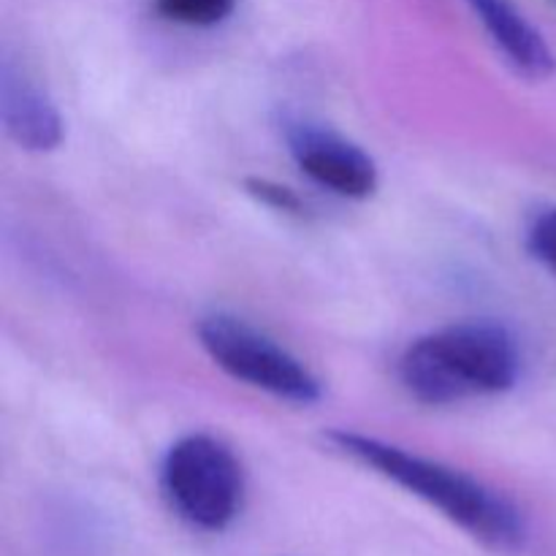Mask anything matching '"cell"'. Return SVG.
Here are the masks:
<instances>
[{"label": "cell", "instance_id": "obj_1", "mask_svg": "<svg viewBox=\"0 0 556 556\" xmlns=\"http://www.w3.org/2000/svg\"><path fill=\"white\" fill-rule=\"evenodd\" d=\"M329 443L342 456L358 462L367 470H375L380 478L432 505L451 525L492 552L514 554L525 548L527 521L521 510L478 478L454 470L443 462L410 454L400 445L383 443L369 434L348 432V429L331 432Z\"/></svg>", "mask_w": 556, "mask_h": 556}, {"label": "cell", "instance_id": "obj_2", "mask_svg": "<svg viewBox=\"0 0 556 556\" xmlns=\"http://www.w3.org/2000/svg\"><path fill=\"white\" fill-rule=\"evenodd\" d=\"M519 369V348L508 329L467 320L413 342L400 362V380L424 405H451L514 389Z\"/></svg>", "mask_w": 556, "mask_h": 556}, {"label": "cell", "instance_id": "obj_3", "mask_svg": "<svg viewBox=\"0 0 556 556\" xmlns=\"http://www.w3.org/2000/svg\"><path fill=\"white\" fill-rule=\"evenodd\" d=\"M161 486L174 514L195 530H226L242 510V465L212 434H188L168 448Z\"/></svg>", "mask_w": 556, "mask_h": 556}, {"label": "cell", "instance_id": "obj_4", "mask_svg": "<svg viewBox=\"0 0 556 556\" xmlns=\"http://www.w3.org/2000/svg\"><path fill=\"white\" fill-rule=\"evenodd\" d=\"M195 334L206 356L233 380L293 405H313L320 400L318 378L291 351L248 320L226 313L206 315L195 326Z\"/></svg>", "mask_w": 556, "mask_h": 556}, {"label": "cell", "instance_id": "obj_5", "mask_svg": "<svg viewBox=\"0 0 556 556\" xmlns=\"http://www.w3.org/2000/svg\"><path fill=\"white\" fill-rule=\"evenodd\" d=\"M291 152L313 182L342 199H369L378 190V166L358 144L334 130L296 125L288 134Z\"/></svg>", "mask_w": 556, "mask_h": 556}, {"label": "cell", "instance_id": "obj_6", "mask_svg": "<svg viewBox=\"0 0 556 556\" xmlns=\"http://www.w3.org/2000/svg\"><path fill=\"white\" fill-rule=\"evenodd\" d=\"M0 117L5 134L30 152H49L63 141V123L52 98L27 71L3 65L0 74Z\"/></svg>", "mask_w": 556, "mask_h": 556}, {"label": "cell", "instance_id": "obj_7", "mask_svg": "<svg viewBox=\"0 0 556 556\" xmlns=\"http://www.w3.org/2000/svg\"><path fill=\"white\" fill-rule=\"evenodd\" d=\"M481 25L508 58L516 74L532 81L548 79L556 71V58L546 38L535 25L516 9L514 0H467Z\"/></svg>", "mask_w": 556, "mask_h": 556}, {"label": "cell", "instance_id": "obj_8", "mask_svg": "<svg viewBox=\"0 0 556 556\" xmlns=\"http://www.w3.org/2000/svg\"><path fill=\"white\" fill-rule=\"evenodd\" d=\"M237 0H155V11L174 25L215 27L231 16Z\"/></svg>", "mask_w": 556, "mask_h": 556}, {"label": "cell", "instance_id": "obj_9", "mask_svg": "<svg viewBox=\"0 0 556 556\" xmlns=\"http://www.w3.org/2000/svg\"><path fill=\"white\" fill-rule=\"evenodd\" d=\"M527 248L556 275V206L538 212L527 231Z\"/></svg>", "mask_w": 556, "mask_h": 556}, {"label": "cell", "instance_id": "obj_10", "mask_svg": "<svg viewBox=\"0 0 556 556\" xmlns=\"http://www.w3.org/2000/svg\"><path fill=\"white\" fill-rule=\"evenodd\" d=\"M248 188L255 199L264 201V204H269V206H275V210L293 212V215H299V212H302V201H299V195L293 193V190L282 188V185L266 182V179H250Z\"/></svg>", "mask_w": 556, "mask_h": 556}]
</instances>
